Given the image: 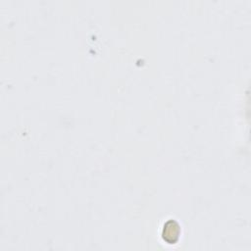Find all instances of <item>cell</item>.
Listing matches in <instances>:
<instances>
[{
	"label": "cell",
	"mask_w": 251,
	"mask_h": 251,
	"mask_svg": "<svg viewBox=\"0 0 251 251\" xmlns=\"http://www.w3.org/2000/svg\"><path fill=\"white\" fill-rule=\"evenodd\" d=\"M180 235V226L179 224L173 219L168 220L162 229V238L168 244H176Z\"/></svg>",
	"instance_id": "obj_1"
}]
</instances>
